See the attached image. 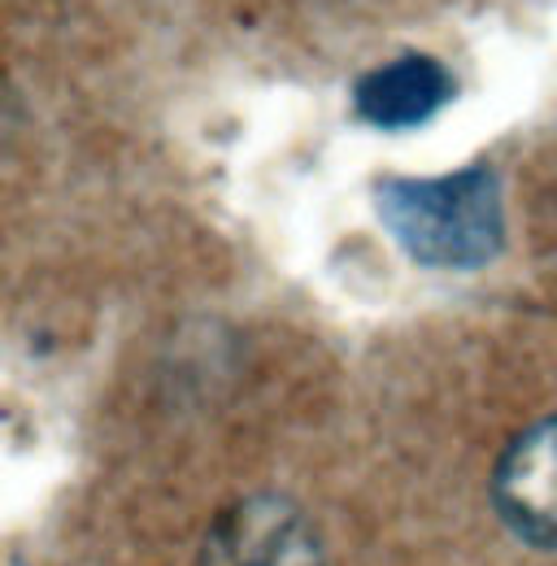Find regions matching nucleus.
<instances>
[{"instance_id": "f257e3e1", "label": "nucleus", "mask_w": 557, "mask_h": 566, "mask_svg": "<svg viewBox=\"0 0 557 566\" xmlns=\"http://www.w3.org/2000/svg\"><path fill=\"white\" fill-rule=\"evenodd\" d=\"M375 213L406 258L431 271H480L505 244L501 179L487 161L427 179H379Z\"/></svg>"}, {"instance_id": "f03ea898", "label": "nucleus", "mask_w": 557, "mask_h": 566, "mask_svg": "<svg viewBox=\"0 0 557 566\" xmlns=\"http://www.w3.org/2000/svg\"><path fill=\"white\" fill-rule=\"evenodd\" d=\"M201 566H323V541L287 496L258 493L218 514Z\"/></svg>"}, {"instance_id": "7ed1b4c3", "label": "nucleus", "mask_w": 557, "mask_h": 566, "mask_svg": "<svg viewBox=\"0 0 557 566\" xmlns=\"http://www.w3.org/2000/svg\"><path fill=\"white\" fill-rule=\"evenodd\" d=\"M492 501L514 536L557 549V415L509 440L492 475Z\"/></svg>"}, {"instance_id": "20e7f679", "label": "nucleus", "mask_w": 557, "mask_h": 566, "mask_svg": "<svg viewBox=\"0 0 557 566\" xmlns=\"http://www.w3.org/2000/svg\"><path fill=\"white\" fill-rule=\"evenodd\" d=\"M453 92L458 83L444 62L427 53H401L353 83V109L379 132H410L431 123L453 101Z\"/></svg>"}]
</instances>
